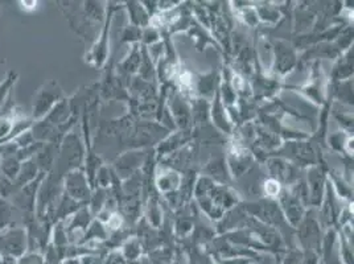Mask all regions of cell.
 <instances>
[{
	"label": "cell",
	"instance_id": "obj_1",
	"mask_svg": "<svg viewBox=\"0 0 354 264\" xmlns=\"http://www.w3.org/2000/svg\"><path fill=\"white\" fill-rule=\"evenodd\" d=\"M64 91L56 79H52L39 88L32 102V117L33 122L41 120L46 117L52 109L64 100Z\"/></svg>",
	"mask_w": 354,
	"mask_h": 264
},
{
	"label": "cell",
	"instance_id": "obj_2",
	"mask_svg": "<svg viewBox=\"0 0 354 264\" xmlns=\"http://www.w3.org/2000/svg\"><path fill=\"white\" fill-rule=\"evenodd\" d=\"M28 252V236L23 226L12 225L0 232V254L6 259L17 261Z\"/></svg>",
	"mask_w": 354,
	"mask_h": 264
},
{
	"label": "cell",
	"instance_id": "obj_3",
	"mask_svg": "<svg viewBox=\"0 0 354 264\" xmlns=\"http://www.w3.org/2000/svg\"><path fill=\"white\" fill-rule=\"evenodd\" d=\"M45 177V173H41L36 180H33L26 187L20 188L15 194L8 200L16 210H19L23 216L26 214H36V200H37V191L41 185V181Z\"/></svg>",
	"mask_w": 354,
	"mask_h": 264
},
{
	"label": "cell",
	"instance_id": "obj_4",
	"mask_svg": "<svg viewBox=\"0 0 354 264\" xmlns=\"http://www.w3.org/2000/svg\"><path fill=\"white\" fill-rule=\"evenodd\" d=\"M64 191L73 198L74 201L85 205L90 200V182L84 171L74 169L64 177L62 181Z\"/></svg>",
	"mask_w": 354,
	"mask_h": 264
},
{
	"label": "cell",
	"instance_id": "obj_5",
	"mask_svg": "<svg viewBox=\"0 0 354 264\" xmlns=\"http://www.w3.org/2000/svg\"><path fill=\"white\" fill-rule=\"evenodd\" d=\"M41 173H43V172H40V169H39V167H37V162L35 160V158L21 162L20 171H19V173H17V176H16L15 181L12 182V191H14L12 196H14L16 191H19L20 188L26 187L27 184H30L33 180H36ZM12 196H11V197H12Z\"/></svg>",
	"mask_w": 354,
	"mask_h": 264
},
{
	"label": "cell",
	"instance_id": "obj_6",
	"mask_svg": "<svg viewBox=\"0 0 354 264\" xmlns=\"http://www.w3.org/2000/svg\"><path fill=\"white\" fill-rule=\"evenodd\" d=\"M283 264H319V255L306 249H291L286 255Z\"/></svg>",
	"mask_w": 354,
	"mask_h": 264
},
{
	"label": "cell",
	"instance_id": "obj_7",
	"mask_svg": "<svg viewBox=\"0 0 354 264\" xmlns=\"http://www.w3.org/2000/svg\"><path fill=\"white\" fill-rule=\"evenodd\" d=\"M17 79H19V74L14 72V70H11V72L7 73L6 78L0 82V111H1V109L4 107L7 101L12 97V90H14Z\"/></svg>",
	"mask_w": 354,
	"mask_h": 264
},
{
	"label": "cell",
	"instance_id": "obj_8",
	"mask_svg": "<svg viewBox=\"0 0 354 264\" xmlns=\"http://www.w3.org/2000/svg\"><path fill=\"white\" fill-rule=\"evenodd\" d=\"M15 211V206L12 205L8 200L0 197V232L12 225H17L14 220Z\"/></svg>",
	"mask_w": 354,
	"mask_h": 264
},
{
	"label": "cell",
	"instance_id": "obj_9",
	"mask_svg": "<svg viewBox=\"0 0 354 264\" xmlns=\"http://www.w3.org/2000/svg\"><path fill=\"white\" fill-rule=\"evenodd\" d=\"M16 264H45L44 255L37 252H27L16 261Z\"/></svg>",
	"mask_w": 354,
	"mask_h": 264
},
{
	"label": "cell",
	"instance_id": "obj_10",
	"mask_svg": "<svg viewBox=\"0 0 354 264\" xmlns=\"http://www.w3.org/2000/svg\"><path fill=\"white\" fill-rule=\"evenodd\" d=\"M140 254V249H139V245L133 241V242H129L126 246H124V255L127 259H131L135 261Z\"/></svg>",
	"mask_w": 354,
	"mask_h": 264
},
{
	"label": "cell",
	"instance_id": "obj_11",
	"mask_svg": "<svg viewBox=\"0 0 354 264\" xmlns=\"http://www.w3.org/2000/svg\"><path fill=\"white\" fill-rule=\"evenodd\" d=\"M19 4H20V7L24 10V11H27V12H33L36 8H37V1H35V0H24V1H19Z\"/></svg>",
	"mask_w": 354,
	"mask_h": 264
},
{
	"label": "cell",
	"instance_id": "obj_12",
	"mask_svg": "<svg viewBox=\"0 0 354 264\" xmlns=\"http://www.w3.org/2000/svg\"><path fill=\"white\" fill-rule=\"evenodd\" d=\"M172 264H189L188 263V262H187V259H185V258H184V256H181V255H180V256H178V258H177L176 261H175V262H174V263Z\"/></svg>",
	"mask_w": 354,
	"mask_h": 264
},
{
	"label": "cell",
	"instance_id": "obj_13",
	"mask_svg": "<svg viewBox=\"0 0 354 264\" xmlns=\"http://www.w3.org/2000/svg\"><path fill=\"white\" fill-rule=\"evenodd\" d=\"M1 7H3V3H1V1H0V10H1Z\"/></svg>",
	"mask_w": 354,
	"mask_h": 264
}]
</instances>
